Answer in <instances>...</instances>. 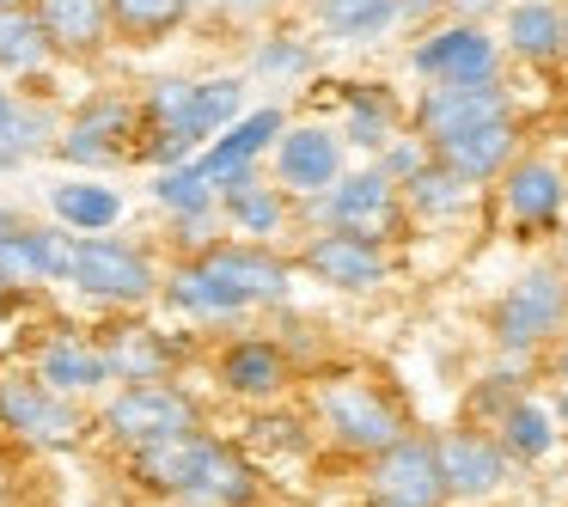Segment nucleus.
<instances>
[{"label": "nucleus", "mask_w": 568, "mask_h": 507, "mask_svg": "<svg viewBox=\"0 0 568 507\" xmlns=\"http://www.w3.org/2000/svg\"><path fill=\"white\" fill-rule=\"evenodd\" d=\"M226 385H233V392H275V385H282V355H275L270 343H239V348H226Z\"/></svg>", "instance_id": "obj_24"}, {"label": "nucleus", "mask_w": 568, "mask_h": 507, "mask_svg": "<svg viewBox=\"0 0 568 507\" xmlns=\"http://www.w3.org/2000/svg\"><path fill=\"white\" fill-rule=\"evenodd\" d=\"M379 507H392V501H379Z\"/></svg>", "instance_id": "obj_42"}, {"label": "nucleus", "mask_w": 568, "mask_h": 507, "mask_svg": "<svg viewBox=\"0 0 568 507\" xmlns=\"http://www.w3.org/2000/svg\"><path fill=\"white\" fill-rule=\"evenodd\" d=\"M434 148H440V165H453L458 178L483 184V178H495L507 165V153H514V123H507V116H489V123H470V129H458V135L434 141Z\"/></svg>", "instance_id": "obj_9"}, {"label": "nucleus", "mask_w": 568, "mask_h": 507, "mask_svg": "<svg viewBox=\"0 0 568 507\" xmlns=\"http://www.w3.org/2000/svg\"><path fill=\"white\" fill-rule=\"evenodd\" d=\"M55 214H62L68 226H80V233H104V226L123 214V202L99 184H62L55 190Z\"/></svg>", "instance_id": "obj_25"}, {"label": "nucleus", "mask_w": 568, "mask_h": 507, "mask_svg": "<svg viewBox=\"0 0 568 507\" xmlns=\"http://www.w3.org/2000/svg\"><path fill=\"white\" fill-rule=\"evenodd\" d=\"M50 38L38 19H26L19 7H0V68H38Z\"/></svg>", "instance_id": "obj_28"}, {"label": "nucleus", "mask_w": 568, "mask_h": 507, "mask_svg": "<svg viewBox=\"0 0 568 507\" xmlns=\"http://www.w3.org/2000/svg\"><path fill=\"white\" fill-rule=\"evenodd\" d=\"M275 165H282V184L324 190L336 178V141L324 135V129H294V135L282 141V153H275Z\"/></svg>", "instance_id": "obj_17"}, {"label": "nucleus", "mask_w": 568, "mask_h": 507, "mask_svg": "<svg viewBox=\"0 0 568 507\" xmlns=\"http://www.w3.org/2000/svg\"><path fill=\"white\" fill-rule=\"evenodd\" d=\"M209 196H214V190H209V178H202V172H165L160 178V202H172V209H184V214H202V209H209Z\"/></svg>", "instance_id": "obj_35"}, {"label": "nucleus", "mask_w": 568, "mask_h": 507, "mask_svg": "<svg viewBox=\"0 0 568 507\" xmlns=\"http://www.w3.org/2000/svg\"><path fill=\"white\" fill-rule=\"evenodd\" d=\"M318 19H324L331 38L367 43V38H379V31L397 19V0H318Z\"/></svg>", "instance_id": "obj_20"}, {"label": "nucleus", "mask_w": 568, "mask_h": 507, "mask_svg": "<svg viewBox=\"0 0 568 507\" xmlns=\"http://www.w3.org/2000/svg\"><path fill=\"white\" fill-rule=\"evenodd\" d=\"M19 226H26V221H19V214H13V209H0V239H13V233H19Z\"/></svg>", "instance_id": "obj_39"}, {"label": "nucleus", "mask_w": 568, "mask_h": 507, "mask_svg": "<svg viewBox=\"0 0 568 507\" xmlns=\"http://www.w3.org/2000/svg\"><path fill=\"white\" fill-rule=\"evenodd\" d=\"M507 446H514V453H526V458L550 453V416H544V409H531V404H519L514 416H507Z\"/></svg>", "instance_id": "obj_34"}, {"label": "nucleus", "mask_w": 568, "mask_h": 507, "mask_svg": "<svg viewBox=\"0 0 568 507\" xmlns=\"http://www.w3.org/2000/svg\"><path fill=\"white\" fill-rule=\"evenodd\" d=\"M184 495H190L196 507H245V501H251V470L239 465L226 446L209 440V453H202V470H196V483H190Z\"/></svg>", "instance_id": "obj_18"}, {"label": "nucleus", "mask_w": 568, "mask_h": 507, "mask_svg": "<svg viewBox=\"0 0 568 507\" xmlns=\"http://www.w3.org/2000/svg\"><path fill=\"white\" fill-rule=\"evenodd\" d=\"M0 7H26V0H0Z\"/></svg>", "instance_id": "obj_41"}, {"label": "nucleus", "mask_w": 568, "mask_h": 507, "mask_svg": "<svg viewBox=\"0 0 568 507\" xmlns=\"http://www.w3.org/2000/svg\"><path fill=\"white\" fill-rule=\"evenodd\" d=\"M239 111V87L233 80H214V87H196V111H190V135H209V129H221L226 116Z\"/></svg>", "instance_id": "obj_33"}, {"label": "nucleus", "mask_w": 568, "mask_h": 507, "mask_svg": "<svg viewBox=\"0 0 568 507\" xmlns=\"http://www.w3.org/2000/svg\"><path fill=\"white\" fill-rule=\"evenodd\" d=\"M202 453H209V440H196V434H172V440L141 446L135 470H141V483H148V489L184 495L190 483H196V470H202Z\"/></svg>", "instance_id": "obj_15"}, {"label": "nucleus", "mask_w": 568, "mask_h": 507, "mask_svg": "<svg viewBox=\"0 0 568 507\" xmlns=\"http://www.w3.org/2000/svg\"><path fill=\"white\" fill-rule=\"evenodd\" d=\"M104 428L135 446H153V440H172V434L196 428V409H190V397L165 392V385H135V392H123L104 409Z\"/></svg>", "instance_id": "obj_3"}, {"label": "nucleus", "mask_w": 568, "mask_h": 507, "mask_svg": "<svg viewBox=\"0 0 568 507\" xmlns=\"http://www.w3.org/2000/svg\"><path fill=\"white\" fill-rule=\"evenodd\" d=\"M123 135H129V111L104 99V104H92V111H80V123L68 129L62 153H68V160H80V165H104V160L123 153Z\"/></svg>", "instance_id": "obj_16"}, {"label": "nucleus", "mask_w": 568, "mask_h": 507, "mask_svg": "<svg viewBox=\"0 0 568 507\" xmlns=\"http://www.w3.org/2000/svg\"><path fill=\"white\" fill-rule=\"evenodd\" d=\"M355 141L361 148H379L385 135H392V99H355Z\"/></svg>", "instance_id": "obj_36"}, {"label": "nucleus", "mask_w": 568, "mask_h": 507, "mask_svg": "<svg viewBox=\"0 0 568 507\" xmlns=\"http://www.w3.org/2000/svg\"><path fill=\"white\" fill-rule=\"evenodd\" d=\"M562 379H568V348H562Z\"/></svg>", "instance_id": "obj_40"}, {"label": "nucleus", "mask_w": 568, "mask_h": 507, "mask_svg": "<svg viewBox=\"0 0 568 507\" xmlns=\"http://www.w3.org/2000/svg\"><path fill=\"white\" fill-rule=\"evenodd\" d=\"M507 209H514L519 226L556 221V209H562V178H556L550 165H519V172L507 178Z\"/></svg>", "instance_id": "obj_19"}, {"label": "nucleus", "mask_w": 568, "mask_h": 507, "mask_svg": "<svg viewBox=\"0 0 568 507\" xmlns=\"http://www.w3.org/2000/svg\"><path fill=\"white\" fill-rule=\"evenodd\" d=\"M507 38H514L519 55H531V62H544V55L562 50L568 26L556 7H544V0H526V7H514V19H507Z\"/></svg>", "instance_id": "obj_22"}, {"label": "nucleus", "mask_w": 568, "mask_h": 507, "mask_svg": "<svg viewBox=\"0 0 568 507\" xmlns=\"http://www.w3.org/2000/svg\"><path fill=\"white\" fill-rule=\"evenodd\" d=\"M38 135H43V116L19 111V104L0 92V165L19 160V153H31V148H38Z\"/></svg>", "instance_id": "obj_32"}, {"label": "nucleus", "mask_w": 568, "mask_h": 507, "mask_svg": "<svg viewBox=\"0 0 568 507\" xmlns=\"http://www.w3.org/2000/svg\"><path fill=\"white\" fill-rule=\"evenodd\" d=\"M0 422L19 428L26 440H43V446H68L80 434V416L50 397L38 379H0Z\"/></svg>", "instance_id": "obj_4"}, {"label": "nucleus", "mask_w": 568, "mask_h": 507, "mask_svg": "<svg viewBox=\"0 0 568 507\" xmlns=\"http://www.w3.org/2000/svg\"><path fill=\"white\" fill-rule=\"evenodd\" d=\"M257 68H270V74H300V68H306V50H294V43H270V50L257 55Z\"/></svg>", "instance_id": "obj_37"}, {"label": "nucleus", "mask_w": 568, "mask_h": 507, "mask_svg": "<svg viewBox=\"0 0 568 507\" xmlns=\"http://www.w3.org/2000/svg\"><path fill=\"white\" fill-rule=\"evenodd\" d=\"M434 453H440V470H446V489L453 495H489L495 483L507 477L501 453H495L483 434H446Z\"/></svg>", "instance_id": "obj_14"}, {"label": "nucleus", "mask_w": 568, "mask_h": 507, "mask_svg": "<svg viewBox=\"0 0 568 507\" xmlns=\"http://www.w3.org/2000/svg\"><path fill=\"white\" fill-rule=\"evenodd\" d=\"M331 214L343 221V233H361V239H385L397 233V202H392V184L379 172H361V178H343L331 196Z\"/></svg>", "instance_id": "obj_10"}, {"label": "nucleus", "mask_w": 568, "mask_h": 507, "mask_svg": "<svg viewBox=\"0 0 568 507\" xmlns=\"http://www.w3.org/2000/svg\"><path fill=\"white\" fill-rule=\"evenodd\" d=\"M489 116H507V99L495 92V80H440V87L422 99V129L434 141L458 135L470 123H489Z\"/></svg>", "instance_id": "obj_6"}, {"label": "nucleus", "mask_w": 568, "mask_h": 507, "mask_svg": "<svg viewBox=\"0 0 568 507\" xmlns=\"http://www.w3.org/2000/svg\"><path fill=\"white\" fill-rule=\"evenodd\" d=\"M275 129H282V116H275V111H257V116H245V123H239V129H233V135H226V141H221V148H214V153H209V160H202V165H196V172H202V178H209V184H221V178H226V172H239V165H251V153H257V148H263V141H270V135H275Z\"/></svg>", "instance_id": "obj_21"}, {"label": "nucleus", "mask_w": 568, "mask_h": 507, "mask_svg": "<svg viewBox=\"0 0 568 507\" xmlns=\"http://www.w3.org/2000/svg\"><path fill=\"white\" fill-rule=\"evenodd\" d=\"M221 184H226V214H233L245 233H275V226H282V202H275V190H263L245 165L226 172Z\"/></svg>", "instance_id": "obj_23"}, {"label": "nucleus", "mask_w": 568, "mask_h": 507, "mask_svg": "<svg viewBox=\"0 0 568 507\" xmlns=\"http://www.w3.org/2000/svg\"><path fill=\"white\" fill-rule=\"evenodd\" d=\"M453 7H458V13H465V19H483V13H495L501 0H453Z\"/></svg>", "instance_id": "obj_38"}, {"label": "nucleus", "mask_w": 568, "mask_h": 507, "mask_svg": "<svg viewBox=\"0 0 568 507\" xmlns=\"http://www.w3.org/2000/svg\"><path fill=\"white\" fill-rule=\"evenodd\" d=\"M306 270L324 275V282H336V287H373L385 275V263H379V251H373V239L324 233V239H312V245H306Z\"/></svg>", "instance_id": "obj_12"}, {"label": "nucleus", "mask_w": 568, "mask_h": 507, "mask_svg": "<svg viewBox=\"0 0 568 507\" xmlns=\"http://www.w3.org/2000/svg\"><path fill=\"white\" fill-rule=\"evenodd\" d=\"M104 373H111V361L92 355V348H80V343H50V355H43V379L62 385V392L104 385Z\"/></svg>", "instance_id": "obj_27"}, {"label": "nucleus", "mask_w": 568, "mask_h": 507, "mask_svg": "<svg viewBox=\"0 0 568 507\" xmlns=\"http://www.w3.org/2000/svg\"><path fill=\"white\" fill-rule=\"evenodd\" d=\"M38 26L50 38V50H99L104 26H111V0H38Z\"/></svg>", "instance_id": "obj_13"}, {"label": "nucleus", "mask_w": 568, "mask_h": 507, "mask_svg": "<svg viewBox=\"0 0 568 507\" xmlns=\"http://www.w3.org/2000/svg\"><path fill=\"white\" fill-rule=\"evenodd\" d=\"M562 312H568V294H562V282H556V270H531L526 282H514V294L501 300L495 336H501L507 348H531L562 324Z\"/></svg>", "instance_id": "obj_2"}, {"label": "nucleus", "mask_w": 568, "mask_h": 507, "mask_svg": "<svg viewBox=\"0 0 568 507\" xmlns=\"http://www.w3.org/2000/svg\"><path fill=\"white\" fill-rule=\"evenodd\" d=\"M416 68L428 80H489V68H495V43L477 31V19L470 26H453V31H440V38H428L416 50Z\"/></svg>", "instance_id": "obj_8"}, {"label": "nucleus", "mask_w": 568, "mask_h": 507, "mask_svg": "<svg viewBox=\"0 0 568 507\" xmlns=\"http://www.w3.org/2000/svg\"><path fill=\"white\" fill-rule=\"evenodd\" d=\"M324 416L361 453H385L397 440V409L385 397H373L367 385H336V392H324Z\"/></svg>", "instance_id": "obj_7"}, {"label": "nucleus", "mask_w": 568, "mask_h": 507, "mask_svg": "<svg viewBox=\"0 0 568 507\" xmlns=\"http://www.w3.org/2000/svg\"><path fill=\"white\" fill-rule=\"evenodd\" d=\"M470 178H458L453 165H440V172H416V190H409V196H416V209L422 214H458L470 202Z\"/></svg>", "instance_id": "obj_30"}, {"label": "nucleus", "mask_w": 568, "mask_h": 507, "mask_svg": "<svg viewBox=\"0 0 568 507\" xmlns=\"http://www.w3.org/2000/svg\"><path fill=\"white\" fill-rule=\"evenodd\" d=\"M74 282L87 287V294H104V300L153 294V270L129 245H111V239H87V245L74 251Z\"/></svg>", "instance_id": "obj_5"}, {"label": "nucleus", "mask_w": 568, "mask_h": 507, "mask_svg": "<svg viewBox=\"0 0 568 507\" xmlns=\"http://www.w3.org/2000/svg\"><path fill=\"white\" fill-rule=\"evenodd\" d=\"M202 270L214 275V282H226L239 300H282L287 294V270L270 257V251H245V245H221L202 257Z\"/></svg>", "instance_id": "obj_11"}, {"label": "nucleus", "mask_w": 568, "mask_h": 507, "mask_svg": "<svg viewBox=\"0 0 568 507\" xmlns=\"http://www.w3.org/2000/svg\"><path fill=\"white\" fill-rule=\"evenodd\" d=\"M373 495L392 507H440L446 495L440 453L428 440H392L379 453V470H373Z\"/></svg>", "instance_id": "obj_1"}, {"label": "nucleus", "mask_w": 568, "mask_h": 507, "mask_svg": "<svg viewBox=\"0 0 568 507\" xmlns=\"http://www.w3.org/2000/svg\"><path fill=\"white\" fill-rule=\"evenodd\" d=\"M111 367L123 379H160L165 373V343L148 331V324H129V331L111 336Z\"/></svg>", "instance_id": "obj_26"}, {"label": "nucleus", "mask_w": 568, "mask_h": 507, "mask_svg": "<svg viewBox=\"0 0 568 507\" xmlns=\"http://www.w3.org/2000/svg\"><path fill=\"white\" fill-rule=\"evenodd\" d=\"M172 306H184V312H239L245 300H239L226 282H214V275L196 263V270H184L172 282Z\"/></svg>", "instance_id": "obj_29"}, {"label": "nucleus", "mask_w": 568, "mask_h": 507, "mask_svg": "<svg viewBox=\"0 0 568 507\" xmlns=\"http://www.w3.org/2000/svg\"><path fill=\"white\" fill-rule=\"evenodd\" d=\"M178 13H184V0H111V19L123 31H135V38H160V31H172Z\"/></svg>", "instance_id": "obj_31"}]
</instances>
